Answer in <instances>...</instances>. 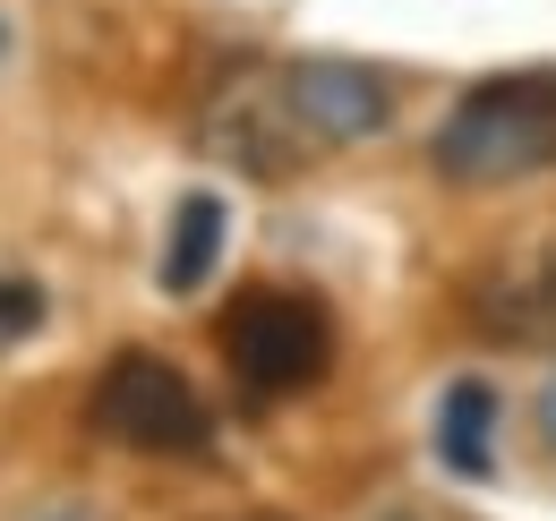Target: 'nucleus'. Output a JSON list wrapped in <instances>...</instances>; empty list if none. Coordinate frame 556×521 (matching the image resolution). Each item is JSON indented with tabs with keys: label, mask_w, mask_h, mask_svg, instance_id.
<instances>
[{
	"label": "nucleus",
	"mask_w": 556,
	"mask_h": 521,
	"mask_svg": "<svg viewBox=\"0 0 556 521\" xmlns=\"http://www.w3.org/2000/svg\"><path fill=\"white\" fill-rule=\"evenodd\" d=\"M428 171L445 189H514L556 171V68L480 77L428 137Z\"/></svg>",
	"instance_id": "nucleus-1"
},
{
	"label": "nucleus",
	"mask_w": 556,
	"mask_h": 521,
	"mask_svg": "<svg viewBox=\"0 0 556 521\" xmlns=\"http://www.w3.org/2000/svg\"><path fill=\"white\" fill-rule=\"evenodd\" d=\"M86 428L129 445V454H180V461H206L214 454V410L198 402V385L163 359V351H112L94 368V393H86Z\"/></svg>",
	"instance_id": "nucleus-2"
},
{
	"label": "nucleus",
	"mask_w": 556,
	"mask_h": 521,
	"mask_svg": "<svg viewBox=\"0 0 556 521\" xmlns=\"http://www.w3.org/2000/svg\"><path fill=\"white\" fill-rule=\"evenodd\" d=\"M223 359H231V377L257 393V402L308 393L326 377V359H334L326 308L300 300V291H249V300L223 317Z\"/></svg>",
	"instance_id": "nucleus-3"
},
{
	"label": "nucleus",
	"mask_w": 556,
	"mask_h": 521,
	"mask_svg": "<svg viewBox=\"0 0 556 521\" xmlns=\"http://www.w3.org/2000/svg\"><path fill=\"white\" fill-rule=\"evenodd\" d=\"M282 103L308 145H368L394 129V86L368 61L317 52V61H282Z\"/></svg>",
	"instance_id": "nucleus-4"
},
{
	"label": "nucleus",
	"mask_w": 556,
	"mask_h": 521,
	"mask_svg": "<svg viewBox=\"0 0 556 521\" xmlns=\"http://www.w3.org/2000/svg\"><path fill=\"white\" fill-rule=\"evenodd\" d=\"M206 145L231 154L240 171H257V180H282V171H300V154H317L300 137V120H291V103H282V68H240V86L214 94Z\"/></svg>",
	"instance_id": "nucleus-5"
},
{
	"label": "nucleus",
	"mask_w": 556,
	"mask_h": 521,
	"mask_svg": "<svg viewBox=\"0 0 556 521\" xmlns=\"http://www.w3.org/2000/svg\"><path fill=\"white\" fill-rule=\"evenodd\" d=\"M471 326L496 333V342H522V351H540L556 342V240L540 257L505 265V274H488L471 282Z\"/></svg>",
	"instance_id": "nucleus-6"
},
{
	"label": "nucleus",
	"mask_w": 556,
	"mask_h": 521,
	"mask_svg": "<svg viewBox=\"0 0 556 521\" xmlns=\"http://www.w3.org/2000/svg\"><path fill=\"white\" fill-rule=\"evenodd\" d=\"M214 257H223V196H214V189H189L180 205H172V240H163L154 282H163L172 300H189V291L214 274Z\"/></svg>",
	"instance_id": "nucleus-7"
},
{
	"label": "nucleus",
	"mask_w": 556,
	"mask_h": 521,
	"mask_svg": "<svg viewBox=\"0 0 556 521\" xmlns=\"http://www.w3.org/2000/svg\"><path fill=\"white\" fill-rule=\"evenodd\" d=\"M488 436H496V393H488L480 377L445 385V402H437V461H445L454 479H488V470H496Z\"/></svg>",
	"instance_id": "nucleus-8"
},
{
	"label": "nucleus",
	"mask_w": 556,
	"mask_h": 521,
	"mask_svg": "<svg viewBox=\"0 0 556 521\" xmlns=\"http://www.w3.org/2000/svg\"><path fill=\"white\" fill-rule=\"evenodd\" d=\"M35 326H43V291L35 282H0V342H17Z\"/></svg>",
	"instance_id": "nucleus-9"
},
{
	"label": "nucleus",
	"mask_w": 556,
	"mask_h": 521,
	"mask_svg": "<svg viewBox=\"0 0 556 521\" xmlns=\"http://www.w3.org/2000/svg\"><path fill=\"white\" fill-rule=\"evenodd\" d=\"M540 436L556 445V377H548V393H540Z\"/></svg>",
	"instance_id": "nucleus-10"
},
{
	"label": "nucleus",
	"mask_w": 556,
	"mask_h": 521,
	"mask_svg": "<svg viewBox=\"0 0 556 521\" xmlns=\"http://www.w3.org/2000/svg\"><path fill=\"white\" fill-rule=\"evenodd\" d=\"M52 521H86V513H52Z\"/></svg>",
	"instance_id": "nucleus-11"
},
{
	"label": "nucleus",
	"mask_w": 556,
	"mask_h": 521,
	"mask_svg": "<svg viewBox=\"0 0 556 521\" xmlns=\"http://www.w3.org/2000/svg\"><path fill=\"white\" fill-rule=\"evenodd\" d=\"M386 521H419V513H386Z\"/></svg>",
	"instance_id": "nucleus-12"
},
{
	"label": "nucleus",
	"mask_w": 556,
	"mask_h": 521,
	"mask_svg": "<svg viewBox=\"0 0 556 521\" xmlns=\"http://www.w3.org/2000/svg\"><path fill=\"white\" fill-rule=\"evenodd\" d=\"M0 52H9V26H0Z\"/></svg>",
	"instance_id": "nucleus-13"
}]
</instances>
